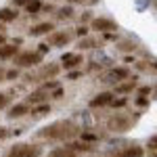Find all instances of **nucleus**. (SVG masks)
<instances>
[{
	"instance_id": "32",
	"label": "nucleus",
	"mask_w": 157,
	"mask_h": 157,
	"mask_svg": "<svg viewBox=\"0 0 157 157\" xmlns=\"http://www.w3.org/2000/svg\"><path fill=\"white\" fill-rule=\"evenodd\" d=\"M15 4H27V0H15Z\"/></svg>"
},
{
	"instance_id": "34",
	"label": "nucleus",
	"mask_w": 157,
	"mask_h": 157,
	"mask_svg": "<svg viewBox=\"0 0 157 157\" xmlns=\"http://www.w3.org/2000/svg\"><path fill=\"white\" fill-rule=\"evenodd\" d=\"M0 34H2V25H0Z\"/></svg>"
},
{
	"instance_id": "28",
	"label": "nucleus",
	"mask_w": 157,
	"mask_h": 157,
	"mask_svg": "<svg viewBox=\"0 0 157 157\" xmlns=\"http://www.w3.org/2000/svg\"><path fill=\"white\" fill-rule=\"evenodd\" d=\"M111 105H113V107H124V105H126V98H117V101L113 98V101H111Z\"/></svg>"
},
{
	"instance_id": "8",
	"label": "nucleus",
	"mask_w": 157,
	"mask_h": 157,
	"mask_svg": "<svg viewBox=\"0 0 157 157\" xmlns=\"http://www.w3.org/2000/svg\"><path fill=\"white\" fill-rule=\"evenodd\" d=\"M61 63H63L65 69H73V67H78L82 63V55H78V52H65L61 57Z\"/></svg>"
},
{
	"instance_id": "4",
	"label": "nucleus",
	"mask_w": 157,
	"mask_h": 157,
	"mask_svg": "<svg viewBox=\"0 0 157 157\" xmlns=\"http://www.w3.org/2000/svg\"><path fill=\"white\" fill-rule=\"evenodd\" d=\"M128 67H117V69H111L103 75V84H121V80H128Z\"/></svg>"
},
{
	"instance_id": "14",
	"label": "nucleus",
	"mask_w": 157,
	"mask_h": 157,
	"mask_svg": "<svg viewBox=\"0 0 157 157\" xmlns=\"http://www.w3.org/2000/svg\"><path fill=\"white\" fill-rule=\"evenodd\" d=\"M65 147L69 151H73V153H90V151H94V147L90 145V143H84V140L82 143H67Z\"/></svg>"
},
{
	"instance_id": "22",
	"label": "nucleus",
	"mask_w": 157,
	"mask_h": 157,
	"mask_svg": "<svg viewBox=\"0 0 157 157\" xmlns=\"http://www.w3.org/2000/svg\"><path fill=\"white\" fill-rule=\"evenodd\" d=\"M134 48H136V44L134 42H128V40L120 44V50H134Z\"/></svg>"
},
{
	"instance_id": "12",
	"label": "nucleus",
	"mask_w": 157,
	"mask_h": 157,
	"mask_svg": "<svg viewBox=\"0 0 157 157\" xmlns=\"http://www.w3.org/2000/svg\"><path fill=\"white\" fill-rule=\"evenodd\" d=\"M69 42H71V34H67V32H59V34L50 36V44L52 46H65Z\"/></svg>"
},
{
	"instance_id": "6",
	"label": "nucleus",
	"mask_w": 157,
	"mask_h": 157,
	"mask_svg": "<svg viewBox=\"0 0 157 157\" xmlns=\"http://www.w3.org/2000/svg\"><path fill=\"white\" fill-rule=\"evenodd\" d=\"M109 130H115V132H126L128 128H130V120L126 117V115H121V113H115L111 120L107 121Z\"/></svg>"
},
{
	"instance_id": "16",
	"label": "nucleus",
	"mask_w": 157,
	"mask_h": 157,
	"mask_svg": "<svg viewBox=\"0 0 157 157\" xmlns=\"http://www.w3.org/2000/svg\"><path fill=\"white\" fill-rule=\"evenodd\" d=\"M134 88H136V78L124 82V84H115V92H117V94H128V92H132Z\"/></svg>"
},
{
	"instance_id": "13",
	"label": "nucleus",
	"mask_w": 157,
	"mask_h": 157,
	"mask_svg": "<svg viewBox=\"0 0 157 157\" xmlns=\"http://www.w3.org/2000/svg\"><path fill=\"white\" fill-rule=\"evenodd\" d=\"M25 113H29V105H25V103H17V105H13L9 109V117L15 120V117H23Z\"/></svg>"
},
{
	"instance_id": "15",
	"label": "nucleus",
	"mask_w": 157,
	"mask_h": 157,
	"mask_svg": "<svg viewBox=\"0 0 157 157\" xmlns=\"http://www.w3.org/2000/svg\"><path fill=\"white\" fill-rule=\"evenodd\" d=\"M52 29H55V25L46 21V23H38V25H34V27L29 29V34H32V36H42V34H50Z\"/></svg>"
},
{
	"instance_id": "19",
	"label": "nucleus",
	"mask_w": 157,
	"mask_h": 157,
	"mask_svg": "<svg viewBox=\"0 0 157 157\" xmlns=\"http://www.w3.org/2000/svg\"><path fill=\"white\" fill-rule=\"evenodd\" d=\"M48 157H78V153H73L69 151L67 147H59V149H55V151H50Z\"/></svg>"
},
{
	"instance_id": "10",
	"label": "nucleus",
	"mask_w": 157,
	"mask_h": 157,
	"mask_svg": "<svg viewBox=\"0 0 157 157\" xmlns=\"http://www.w3.org/2000/svg\"><path fill=\"white\" fill-rule=\"evenodd\" d=\"M143 155H145V151H143V147H138V145H128L115 153V157H143Z\"/></svg>"
},
{
	"instance_id": "9",
	"label": "nucleus",
	"mask_w": 157,
	"mask_h": 157,
	"mask_svg": "<svg viewBox=\"0 0 157 157\" xmlns=\"http://www.w3.org/2000/svg\"><path fill=\"white\" fill-rule=\"evenodd\" d=\"M113 92H98L97 97L90 101V107H107V105H111V101H113Z\"/></svg>"
},
{
	"instance_id": "30",
	"label": "nucleus",
	"mask_w": 157,
	"mask_h": 157,
	"mask_svg": "<svg viewBox=\"0 0 157 157\" xmlns=\"http://www.w3.org/2000/svg\"><path fill=\"white\" fill-rule=\"evenodd\" d=\"M75 34H78V36H86V34H88V29L82 25V27H78V32H75Z\"/></svg>"
},
{
	"instance_id": "20",
	"label": "nucleus",
	"mask_w": 157,
	"mask_h": 157,
	"mask_svg": "<svg viewBox=\"0 0 157 157\" xmlns=\"http://www.w3.org/2000/svg\"><path fill=\"white\" fill-rule=\"evenodd\" d=\"M27 13H32V15H36V13L42 11V2L40 0H27Z\"/></svg>"
},
{
	"instance_id": "3",
	"label": "nucleus",
	"mask_w": 157,
	"mask_h": 157,
	"mask_svg": "<svg viewBox=\"0 0 157 157\" xmlns=\"http://www.w3.org/2000/svg\"><path fill=\"white\" fill-rule=\"evenodd\" d=\"M13 61H15L17 67H34V65H38V63H42V55H40V52L27 50V52H21V55L13 57Z\"/></svg>"
},
{
	"instance_id": "29",
	"label": "nucleus",
	"mask_w": 157,
	"mask_h": 157,
	"mask_svg": "<svg viewBox=\"0 0 157 157\" xmlns=\"http://www.w3.org/2000/svg\"><path fill=\"white\" fill-rule=\"evenodd\" d=\"M9 136V128H0V140H4Z\"/></svg>"
},
{
	"instance_id": "18",
	"label": "nucleus",
	"mask_w": 157,
	"mask_h": 157,
	"mask_svg": "<svg viewBox=\"0 0 157 157\" xmlns=\"http://www.w3.org/2000/svg\"><path fill=\"white\" fill-rule=\"evenodd\" d=\"M15 52H17V46L15 44H2L0 46V59H11V57H15Z\"/></svg>"
},
{
	"instance_id": "5",
	"label": "nucleus",
	"mask_w": 157,
	"mask_h": 157,
	"mask_svg": "<svg viewBox=\"0 0 157 157\" xmlns=\"http://www.w3.org/2000/svg\"><path fill=\"white\" fill-rule=\"evenodd\" d=\"M59 69H61L59 65H44L36 75H27V78H25V82H40L42 78H55V75L59 73Z\"/></svg>"
},
{
	"instance_id": "35",
	"label": "nucleus",
	"mask_w": 157,
	"mask_h": 157,
	"mask_svg": "<svg viewBox=\"0 0 157 157\" xmlns=\"http://www.w3.org/2000/svg\"><path fill=\"white\" fill-rule=\"evenodd\" d=\"M113 157H115V155H113Z\"/></svg>"
},
{
	"instance_id": "17",
	"label": "nucleus",
	"mask_w": 157,
	"mask_h": 157,
	"mask_svg": "<svg viewBox=\"0 0 157 157\" xmlns=\"http://www.w3.org/2000/svg\"><path fill=\"white\" fill-rule=\"evenodd\" d=\"M17 9H0V23H9V21H15L17 19Z\"/></svg>"
},
{
	"instance_id": "2",
	"label": "nucleus",
	"mask_w": 157,
	"mask_h": 157,
	"mask_svg": "<svg viewBox=\"0 0 157 157\" xmlns=\"http://www.w3.org/2000/svg\"><path fill=\"white\" fill-rule=\"evenodd\" d=\"M40 155H42V147L32 145V143H17L6 153V157H40Z\"/></svg>"
},
{
	"instance_id": "26",
	"label": "nucleus",
	"mask_w": 157,
	"mask_h": 157,
	"mask_svg": "<svg viewBox=\"0 0 157 157\" xmlns=\"http://www.w3.org/2000/svg\"><path fill=\"white\" fill-rule=\"evenodd\" d=\"M59 17H61V19H63V17H71V9H69V6H67V9H61Z\"/></svg>"
},
{
	"instance_id": "7",
	"label": "nucleus",
	"mask_w": 157,
	"mask_h": 157,
	"mask_svg": "<svg viewBox=\"0 0 157 157\" xmlns=\"http://www.w3.org/2000/svg\"><path fill=\"white\" fill-rule=\"evenodd\" d=\"M92 29H98V32H115L117 29V23L111 21V19H105V17H97V19H92Z\"/></svg>"
},
{
	"instance_id": "27",
	"label": "nucleus",
	"mask_w": 157,
	"mask_h": 157,
	"mask_svg": "<svg viewBox=\"0 0 157 157\" xmlns=\"http://www.w3.org/2000/svg\"><path fill=\"white\" fill-rule=\"evenodd\" d=\"M80 46L82 48H92L94 46V40H84V42H80Z\"/></svg>"
},
{
	"instance_id": "1",
	"label": "nucleus",
	"mask_w": 157,
	"mask_h": 157,
	"mask_svg": "<svg viewBox=\"0 0 157 157\" xmlns=\"http://www.w3.org/2000/svg\"><path fill=\"white\" fill-rule=\"evenodd\" d=\"M80 134V128L73 124V121L69 120H59V121H52V124H48V126H44L40 132H38V136L40 138H46V140H71L73 136H78Z\"/></svg>"
},
{
	"instance_id": "33",
	"label": "nucleus",
	"mask_w": 157,
	"mask_h": 157,
	"mask_svg": "<svg viewBox=\"0 0 157 157\" xmlns=\"http://www.w3.org/2000/svg\"><path fill=\"white\" fill-rule=\"evenodd\" d=\"M4 40H6V38H4V34H0V46L4 44Z\"/></svg>"
},
{
	"instance_id": "11",
	"label": "nucleus",
	"mask_w": 157,
	"mask_h": 157,
	"mask_svg": "<svg viewBox=\"0 0 157 157\" xmlns=\"http://www.w3.org/2000/svg\"><path fill=\"white\" fill-rule=\"evenodd\" d=\"M48 101V92L46 90H36V92H32L29 97L25 98V105H38V103H46Z\"/></svg>"
},
{
	"instance_id": "21",
	"label": "nucleus",
	"mask_w": 157,
	"mask_h": 157,
	"mask_svg": "<svg viewBox=\"0 0 157 157\" xmlns=\"http://www.w3.org/2000/svg\"><path fill=\"white\" fill-rule=\"evenodd\" d=\"M11 103V98H9V94H4V92H0V109H4L6 105Z\"/></svg>"
},
{
	"instance_id": "25",
	"label": "nucleus",
	"mask_w": 157,
	"mask_h": 157,
	"mask_svg": "<svg viewBox=\"0 0 157 157\" xmlns=\"http://www.w3.org/2000/svg\"><path fill=\"white\" fill-rule=\"evenodd\" d=\"M149 92H153L151 86H143V88H138V94H140V97H145V94H149Z\"/></svg>"
},
{
	"instance_id": "24",
	"label": "nucleus",
	"mask_w": 157,
	"mask_h": 157,
	"mask_svg": "<svg viewBox=\"0 0 157 157\" xmlns=\"http://www.w3.org/2000/svg\"><path fill=\"white\" fill-rule=\"evenodd\" d=\"M17 75H19V71H17V69H11V71L4 73V80H13V78H17Z\"/></svg>"
},
{
	"instance_id": "23",
	"label": "nucleus",
	"mask_w": 157,
	"mask_h": 157,
	"mask_svg": "<svg viewBox=\"0 0 157 157\" xmlns=\"http://www.w3.org/2000/svg\"><path fill=\"white\" fill-rule=\"evenodd\" d=\"M136 105H138V107H149V98L147 97H138L136 98Z\"/></svg>"
},
{
	"instance_id": "31",
	"label": "nucleus",
	"mask_w": 157,
	"mask_h": 157,
	"mask_svg": "<svg viewBox=\"0 0 157 157\" xmlns=\"http://www.w3.org/2000/svg\"><path fill=\"white\" fill-rule=\"evenodd\" d=\"M4 73H6V71H4V69L0 67V82H4Z\"/></svg>"
}]
</instances>
